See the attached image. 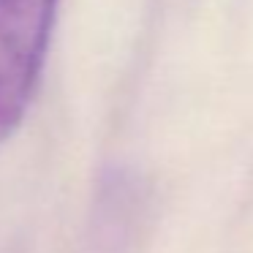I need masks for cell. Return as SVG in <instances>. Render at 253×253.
<instances>
[{
	"label": "cell",
	"mask_w": 253,
	"mask_h": 253,
	"mask_svg": "<svg viewBox=\"0 0 253 253\" xmlns=\"http://www.w3.org/2000/svg\"><path fill=\"white\" fill-rule=\"evenodd\" d=\"M60 0H0V139L25 120L39 87Z\"/></svg>",
	"instance_id": "cell-1"
}]
</instances>
